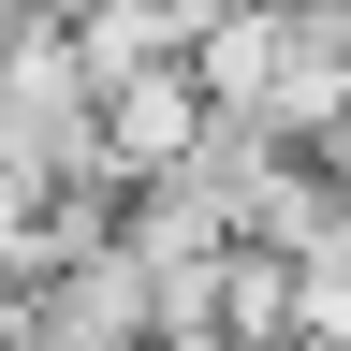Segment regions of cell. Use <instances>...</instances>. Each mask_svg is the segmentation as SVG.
<instances>
[{"instance_id": "1", "label": "cell", "mask_w": 351, "mask_h": 351, "mask_svg": "<svg viewBox=\"0 0 351 351\" xmlns=\"http://www.w3.org/2000/svg\"><path fill=\"white\" fill-rule=\"evenodd\" d=\"M205 88H191V59H161V73H132V88H103V176H117V205L132 191H161V176H191L205 161Z\"/></svg>"}]
</instances>
